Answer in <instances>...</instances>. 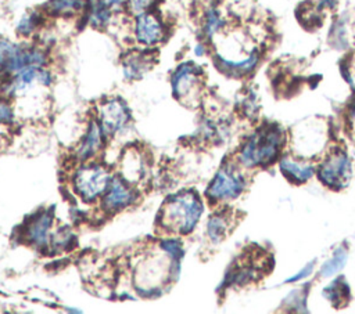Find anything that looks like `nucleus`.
Wrapping results in <instances>:
<instances>
[{"instance_id":"1","label":"nucleus","mask_w":355,"mask_h":314,"mask_svg":"<svg viewBox=\"0 0 355 314\" xmlns=\"http://www.w3.org/2000/svg\"><path fill=\"white\" fill-rule=\"evenodd\" d=\"M202 212L204 203L196 191H179L165 199L158 214V224L168 235L184 237L194 231Z\"/></svg>"},{"instance_id":"2","label":"nucleus","mask_w":355,"mask_h":314,"mask_svg":"<svg viewBox=\"0 0 355 314\" xmlns=\"http://www.w3.org/2000/svg\"><path fill=\"white\" fill-rule=\"evenodd\" d=\"M114 173L111 167L97 159L75 163L71 174V188L85 203H96L107 191Z\"/></svg>"},{"instance_id":"3","label":"nucleus","mask_w":355,"mask_h":314,"mask_svg":"<svg viewBox=\"0 0 355 314\" xmlns=\"http://www.w3.org/2000/svg\"><path fill=\"white\" fill-rule=\"evenodd\" d=\"M283 144L282 130L272 124L257 130L239 152V160L245 167L265 166L273 162Z\"/></svg>"},{"instance_id":"4","label":"nucleus","mask_w":355,"mask_h":314,"mask_svg":"<svg viewBox=\"0 0 355 314\" xmlns=\"http://www.w3.org/2000/svg\"><path fill=\"white\" fill-rule=\"evenodd\" d=\"M202 75V68L198 64L180 62L171 75V91L175 100L184 105H193L200 97Z\"/></svg>"},{"instance_id":"5","label":"nucleus","mask_w":355,"mask_h":314,"mask_svg":"<svg viewBox=\"0 0 355 314\" xmlns=\"http://www.w3.org/2000/svg\"><path fill=\"white\" fill-rule=\"evenodd\" d=\"M132 35L135 41L143 48H154L168 36V28L157 10H150L133 15Z\"/></svg>"},{"instance_id":"6","label":"nucleus","mask_w":355,"mask_h":314,"mask_svg":"<svg viewBox=\"0 0 355 314\" xmlns=\"http://www.w3.org/2000/svg\"><path fill=\"white\" fill-rule=\"evenodd\" d=\"M94 118L108 138L116 137L126 131L132 119L128 104L119 97H110L103 100L97 105Z\"/></svg>"},{"instance_id":"7","label":"nucleus","mask_w":355,"mask_h":314,"mask_svg":"<svg viewBox=\"0 0 355 314\" xmlns=\"http://www.w3.org/2000/svg\"><path fill=\"white\" fill-rule=\"evenodd\" d=\"M245 188L243 174L230 163L223 165L205 190V196L212 202L236 199Z\"/></svg>"},{"instance_id":"8","label":"nucleus","mask_w":355,"mask_h":314,"mask_svg":"<svg viewBox=\"0 0 355 314\" xmlns=\"http://www.w3.org/2000/svg\"><path fill=\"white\" fill-rule=\"evenodd\" d=\"M139 195L137 187L129 184L115 173L107 191L100 198L98 205L104 213L115 214L133 206L137 202Z\"/></svg>"},{"instance_id":"9","label":"nucleus","mask_w":355,"mask_h":314,"mask_svg":"<svg viewBox=\"0 0 355 314\" xmlns=\"http://www.w3.org/2000/svg\"><path fill=\"white\" fill-rule=\"evenodd\" d=\"M150 172V160L137 145L126 147L116 159V174L139 188Z\"/></svg>"},{"instance_id":"10","label":"nucleus","mask_w":355,"mask_h":314,"mask_svg":"<svg viewBox=\"0 0 355 314\" xmlns=\"http://www.w3.org/2000/svg\"><path fill=\"white\" fill-rule=\"evenodd\" d=\"M107 140L108 137L101 129L97 119L96 118L89 119V122L86 123L82 131L80 138L78 140L73 148V152H72L73 162L83 163V162L97 159V156L101 155V152L105 149Z\"/></svg>"},{"instance_id":"11","label":"nucleus","mask_w":355,"mask_h":314,"mask_svg":"<svg viewBox=\"0 0 355 314\" xmlns=\"http://www.w3.org/2000/svg\"><path fill=\"white\" fill-rule=\"evenodd\" d=\"M54 228L53 209H42L26 219L22 230L24 241L36 249H49Z\"/></svg>"},{"instance_id":"12","label":"nucleus","mask_w":355,"mask_h":314,"mask_svg":"<svg viewBox=\"0 0 355 314\" xmlns=\"http://www.w3.org/2000/svg\"><path fill=\"white\" fill-rule=\"evenodd\" d=\"M351 177V162L345 151L331 152L319 169V180L329 188H343Z\"/></svg>"},{"instance_id":"13","label":"nucleus","mask_w":355,"mask_h":314,"mask_svg":"<svg viewBox=\"0 0 355 314\" xmlns=\"http://www.w3.org/2000/svg\"><path fill=\"white\" fill-rule=\"evenodd\" d=\"M153 66V55L150 48L129 51L122 59V72L126 80L141 79Z\"/></svg>"},{"instance_id":"14","label":"nucleus","mask_w":355,"mask_h":314,"mask_svg":"<svg viewBox=\"0 0 355 314\" xmlns=\"http://www.w3.org/2000/svg\"><path fill=\"white\" fill-rule=\"evenodd\" d=\"M89 6V0H47L43 11L51 17L71 18L76 15H85Z\"/></svg>"},{"instance_id":"15","label":"nucleus","mask_w":355,"mask_h":314,"mask_svg":"<svg viewBox=\"0 0 355 314\" xmlns=\"http://www.w3.org/2000/svg\"><path fill=\"white\" fill-rule=\"evenodd\" d=\"M232 227V216L227 210H218L207 221V237L214 243L226 238Z\"/></svg>"},{"instance_id":"16","label":"nucleus","mask_w":355,"mask_h":314,"mask_svg":"<svg viewBox=\"0 0 355 314\" xmlns=\"http://www.w3.org/2000/svg\"><path fill=\"white\" fill-rule=\"evenodd\" d=\"M280 170L282 173L293 183H305L306 180H309L313 174V167L311 165L306 163H300L288 156H284L280 163Z\"/></svg>"},{"instance_id":"17","label":"nucleus","mask_w":355,"mask_h":314,"mask_svg":"<svg viewBox=\"0 0 355 314\" xmlns=\"http://www.w3.org/2000/svg\"><path fill=\"white\" fill-rule=\"evenodd\" d=\"M114 12L104 7L97 0H89L87 10L85 12L86 22L96 29H105L112 22Z\"/></svg>"},{"instance_id":"18","label":"nucleus","mask_w":355,"mask_h":314,"mask_svg":"<svg viewBox=\"0 0 355 314\" xmlns=\"http://www.w3.org/2000/svg\"><path fill=\"white\" fill-rule=\"evenodd\" d=\"M225 25H226V21L218 7L209 6L204 11L202 35L207 40H214L215 36H218L220 33V30L225 28Z\"/></svg>"},{"instance_id":"19","label":"nucleus","mask_w":355,"mask_h":314,"mask_svg":"<svg viewBox=\"0 0 355 314\" xmlns=\"http://www.w3.org/2000/svg\"><path fill=\"white\" fill-rule=\"evenodd\" d=\"M43 14L44 11H29L24 14L15 26L17 35L21 37H31L35 35L44 19Z\"/></svg>"},{"instance_id":"20","label":"nucleus","mask_w":355,"mask_h":314,"mask_svg":"<svg viewBox=\"0 0 355 314\" xmlns=\"http://www.w3.org/2000/svg\"><path fill=\"white\" fill-rule=\"evenodd\" d=\"M158 249L168 256L173 263H180L184 256V248L183 242L178 235H171L168 238H164L158 242Z\"/></svg>"},{"instance_id":"21","label":"nucleus","mask_w":355,"mask_h":314,"mask_svg":"<svg viewBox=\"0 0 355 314\" xmlns=\"http://www.w3.org/2000/svg\"><path fill=\"white\" fill-rule=\"evenodd\" d=\"M345 261H347V250L344 248H338L336 249L333 256L323 263V266L320 267V274L323 277H331L345 266Z\"/></svg>"},{"instance_id":"22","label":"nucleus","mask_w":355,"mask_h":314,"mask_svg":"<svg viewBox=\"0 0 355 314\" xmlns=\"http://www.w3.org/2000/svg\"><path fill=\"white\" fill-rule=\"evenodd\" d=\"M17 120V111L11 98L0 94V127L12 126Z\"/></svg>"},{"instance_id":"23","label":"nucleus","mask_w":355,"mask_h":314,"mask_svg":"<svg viewBox=\"0 0 355 314\" xmlns=\"http://www.w3.org/2000/svg\"><path fill=\"white\" fill-rule=\"evenodd\" d=\"M323 295L330 299L336 307H338L341 303H344V295H348V288L341 279H336L334 284L323 289Z\"/></svg>"},{"instance_id":"24","label":"nucleus","mask_w":355,"mask_h":314,"mask_svg":"<svg viewBox=\"0 0 355 314\" xmlns=\"http://www.w3.org/2000/svg\"><path fill=\"white\" fill-rule=\"evenodd\" d=\"M162 0H128V10L132 15H137L144 11L155 10Z\"/></svg>"},{"instance_id":"25","label":"nucleus","mask_w":355,"mask_h":314,"mask_svg":"<svg viewBox=\"0 0 355 314\" xmlns=\"http://www.w3.org/2000/svg\"><path fill=\"white\" fill-rule=\"evenodd\" d=\"M12 46H14L12 41L0 36V76H3V77H6L4 76V65H6L7 57L12 48Z\"/></svg>"},{"instance_id":"26","label":"nucleus","mask_w":355,"mask_h":314,"mask_svg":"<svg viewBox=\"0 0 355 314\" xmlns=\"http://www.w3.org/2000/svg\"><path fill=\"white\" fill-rule=\"evenodd\" d=\"M97 1L101 3L104 7H107L108 10H111L114 14L128 10V0H97Z\"/></svg>"},{"instance_id":"27","label":"nucleus","mask_w":355,"mask_h":314,"mask_svg":"<svg viewBox=\"0 0 355 314\" xmlns=\"http://www.w3.org/2000/svg\"><path fill=\"white\" fill-rule=\"evenodd\" d=\"M312 270H313V263H308V264H306L301 271H298L295 275L287 278L286 282H297V281H300V279H304V278H306V277L312 273Z\"/></svg>"},{"instance_id":"28","label":"nucleus","mask_w":355,"mask_h":314,"mask_svg":"<svg viewBox=\"0 0 355 314\" xmlns=\"http://www.w3.org/2000/svg\"><path fill=\"white\" fill-rule=\"evenodd\" d=\"M347 119H348V130L351 133V137L355 140V97L352 100V104L349 105Z\"/></svg>"},{"instance_id":"29","label":"nucleus","mask_w":355,"mask_h":314,"mask_svg":"<svg viewBox=\"0 0 355 314\" xmlns=\"http://www.w3.org/2000/svg\"><path fill=\"white\" fill-rule=\"evenodd\" d=\"M338 0H318L319 10H334L337 7Z\"/></svg>"},{"instance_id":"30","label":"nucleus","mask_w":355,"mask_h":314,"mask_svg":"<svg viewBox=\"0 0 355 314\" xmlns=\"http://www.w3.org/2000/svg\"><path fill=\"white\" fill-rule=\"evenodd\" d=\"M205 53H207V46H205V43L198 41V43L194 46V54H196L197 57H202Z\"/></svg>"},{"instance_id":"31","label":"nucleus","mask_w":355,"mask_h":314,"mask_svg":"<svg viewBox=\"0 0 355 314\" xmlns=\"http://www.w3.org/2000/svg\"><path fill=\"white\" fill-rule=\"evenodd\" d=\"M205 1H208V3H212V1H215V0H205Z\"/></svg>"}]
</instances>
